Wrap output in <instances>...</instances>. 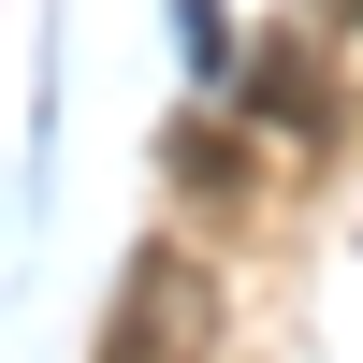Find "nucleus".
I'll return each instance as SVG.
<instances>
[{
  "mask_svg": "<svg viewBox=\"0 0 363 363\" xmlns=\"http://www.w3.org/2000/svg\"><path fill=\"white\" fill-rule=\"evenodd\" d=\"M203 335H218V277L174 262V247H145L131 277H116V335H102V363H203Z\"/></svg>",
  "mask_w": 363,
  "mask_h": 363,
  "instance_id": "1",
  "label": "nucleus"
}]
</instances>
